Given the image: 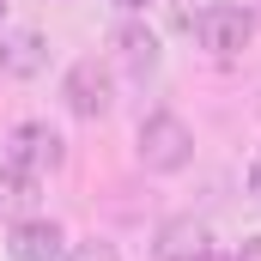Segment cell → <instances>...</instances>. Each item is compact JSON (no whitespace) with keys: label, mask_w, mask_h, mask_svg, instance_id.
I'll return each instance as SVG.
<instances>
[{"label":"cell","mask_w":261,"mask_h":261,"mask_svg":"<svg viewBox=\"0 0 261 261\" xmlns=\"http://www.w3.org/2000/svg\"><path fill=\"white\" fill-rule=\"evenodd\" d=\"M61 97H67V110H73V116H85V122L110 116V73H103L97 61H73Z\"/></svg>","instance_id":"3957f363"},{"label":"cell","mask_w":261,"mask_h":261,"mask_svg":"<svg viewBox=\"0 0 261 261\" xmlns=\"http://www.w3.org/2000/svg\"><path fill=\"white\" fill-rule=\"evenodd\" d=\"M116 61L128 67L134 79H146V73L158 67V37H152L146 24H122V31H116Z\"/></svg>","instance_id":"ba28073f"},{"label":"cell","mask_w":261,"mask_h":261,"mask_svg":"<svg viewBox=\"0 0 261 261\" xmlns=\"http://www.w3.org/2000/svg\"><path fill=\"white\" fill-rule=\"evenodd\" d=\"M6 140H12V158H18L31 176H43V170H61V158H67L61 134L49 128V122H24V128H12Z\"/></svg>","instance_id":"277c9868"},{"label":"cell","mask_w":261,"mask_h":261,"mask_svg":"<svg viewBox=\"0 0 261 261\" xmlns=\"http://www.w3.org/2000/svg\"><path fill=\"white\" fill-rule=\"evenodd\" d=\"M116 6H128V12H140V6H146V0H116Z\"/></svg>","instance_id":"8fae6325"},{"label":"cell","mask_w":261,"mask_h":261,"mask_svg":"<svg viewBox=\"0 0 261 261\" xmlns=\"http://www.w3.org/2000/svg\"><path fill=\"white\" fill-rule=\"evenodd\" d=\"M231 261H261V237H249V243H243V249H237Z\"/></svg>","instance_id":"30bf717a"},{"label":"cell","mask_w":261,"mask_h":261,"mask_svg":"<svg viewBox=\"0 0 261 261\" xmlns=\"http://www.w3.org/2000/svg\"><path fill=\"white\" fill-rule=\"evenodd\" d=\"M43 67H49V49H43L37 31H12V37L0 43V73H12V79H37Z\"/></svg>","instance_id":"8992f818"},{"label":"cell","mask_w":261,"mask_h":261,"mask_svg":"<svg viewBox=\"0 0 261 261\" xmlns=\"http://www.w3.org/2000/svg\"><path fill=\"white\" fill-rule=\"evenodd\" d=\"M152 249H158V261H200L206 255V225L200 219H170Z\"/></svg>","instance_id":"52a82bcc"},{"label":"cell","mask_w":261,"mask_h":261,"mask_svg":"<svg viewBox=\"0 0 261 261\" xmlns=\"http://www.w3.org/2000/svg\"><path fill=\"white\" fill-rule=\"evenodd\" d=\"M195 31H200V43H206L213 55H243V49H249L255 18H249L243 6H206V12L195 18Z\"/></svg>","instance_id":"7a4b0ae2"},{"label":"cell","mask_w":261,"mask_h":261,"mask_svg":"<svg viewBox=\"0 0 261 261\" xmlns=\"http://www.w3.org/2000/svg\"><path fill=\"white\" fill-rule=\"evenodd\" d=\"M6 249L18 261H55L61 255V225H55V219H18Z\"/></svg>","instance_id":"5b68a950"},{"label":"cell","mask_w":261,"mask_h":261,"mask_svg":"<svg viewBox=\"0 0 261 261\" xmlns=\"http://www.w3.org/2000/svg\"><path fill=\"white\" fill-rule=\"evenodd\" d=\"M0 18H6V0H0Z\"/></svg>","instance_id":"4fadbf2b"},{"label":"cell","mask_w":261,"mask_h":261,"mask_svg":"<svg viewBox=\"0 0 261 261\" xmlns=\"http://www.w3.org/2000/svg\"><path fill=\"white\" fill-rule=\"evenodd\" d=\"M140 164L146 170H182L189 158H195V134L182 128V116H170V110H158V116H146L140 122Z\"/></svg>","instance_id":"6da1fadb"},{"label":"cell","mask_w":261,"mask_h":261,"mask_svg":"<svg viewBox=\"0 0 261 261\" xmlns=\"http://www.w3.org/2000/svg\"><path fill=\"white\" fill-rule=\"evenodd\" d=\"M200 261H231V255H213V249H206V255H200Z\"/></svg>","instance_id":"7c38bea8"},{"label":"cell","mask_w":261,"mask_h":261,"mask_svg":"<svg viewBox=\"0 0 261 261\" xmlns=\"http://www.w3.org/2000/svg\"><path fill=\"white\" fill-rule=\"evenodd\" d=\"M67 261H116V249H110V243H79Z\"/></svg>","instance_id":"9c48e42d"}]
</instances>
